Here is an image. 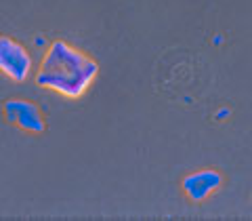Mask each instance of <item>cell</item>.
Masks as SVG:
<instances>
[{"label": "cell", "instance_id": "obj_2", "mask_svg": "<svg viewBox=\"0 0 252 221\" xmlns=\"http://www.w3.org/2000/svg\"><path fill=\"white\" fill-rule=\"evenodd\" d=\"M32 55L15 38L0 34V72L15 82H26L32 74Z\"/></svg>", "mask_w": 252, "mask_h": 221}, {"label": "cell", "instance_id": "obj_6", "mask_svg": "<svg viewBox=\"0 0 252 221\" xmlns=\"http://www.w3.org/2000/svg\"><path fill=\"white\" fill-rule=\"evenodd\" d=\"M219 118H225V116H229V110H219Z\"/></svg>", "mask_w": 252, "mask_h": 221}, {"label": "cell", "instance_id": "obj_1", "mask_svg": "<svg viewBox=\"0 0 252 221\" xmlns=\"http://www.w3.org/2000/svg\"><path fill=\"white\" fill-rule=\"evenodd\" d=\"M99 74V63L65 40H55L44 51L34 76L38 86L65 99H80Z\"/></svg>", "mask_w": 252, "mask_h": 221}, {"label": "cell", "instance_id": "obj_4", "mask_svg": "<svg viewBox=\"0 0 252 221\" xmlns=\"http://www.w3.org/2000/svg\"><path fill=\"white\" fill-rule=\"evenodd\" d=\"M220 185H223V175L215 169H202V171L189 173V175L181 181V187H183L185 196L191 202H204L206 198H210Z\"/></svg>", "mask_w": 252, "mask_h": 221}, {"label": "cell", "instance_id": "obj_5", "mask_svg": "<svg viewBox=\"0 0 252 221\" xmlns=\"http://www.w3.org/2000/svg\"><path fill=\"white\" fill-rule=\"evenodd\" d=\"M34 46H36V49H44L46 51V49H49V42L44 40V36H36L34 38Z\"/></svg>", "mask_w": 252, "mask_h": 221}, {"label": "cell", "instance_id": "obj_3", "mask_svg": "<svg viewBox=\"0 0 252 221\" xmlns=\"http://www.w3.org/2000/svg\"><path fill=\"white\" fill-rule=\"evenodd\" d=\"M2 112L4 118L11 124L19 126L21 131L32 133V135H42L46 131V122L44 116L40 112V108L32 101L26 99H6L2 104Z\"/></svg>", "mask_w": 252, "mask_h": 221}]
</instances>
